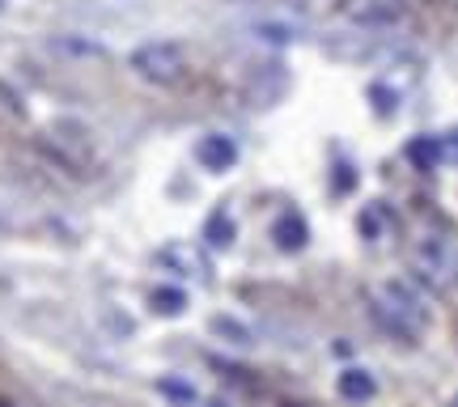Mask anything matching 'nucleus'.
<instances>
[{
	"label": "nucleus",
	"instance_id": "1",
	"mask_svg": "<svg viewBox=\"0 0 458 407\" xmlns=\"http://www.w3.org/2000/svg\"><path fill=\"white\" fill-rule=\"evenodd\" d=\"M369 314H374V323L382 326L386 335H394V340H403V343L420 340L428 318H433V314H428V301L411 289L408 280H386L382 293L369 301Z\"/></svg>",
	"mask_w": 458,
	"mask_h": 407
},
{
	"label": "nucleus",
	"instance_id": "2",
	"mask_svg": "<svg viewBox=\"0 0 458 407\" xmlns=\"http://www.w3.org/2000/svg\"><path fill=\"white\" fill-rule=\"evenodd\" d=\"M38 145L47 153L51 162L68 170V174H77V179H89L94 170H98V148L89 140V131L81 123H51L43 136H38Z\"/></svg>",
	"mask_w": 458,
	"mask_h": 407
},
{
	"label": "nucleus",
	"instance_id": "3",
	"mask_svg": "<svg viewBox=\"0 0 458 407\" xmlns=\"http://www.w3.org/2000/svg\"><path fill=\"white\" fill-rule=\"evenodd\" d=\"M131 72L145 77L148 85H179L187 77V55L179 43H145L131 51Z\"/></svg>",
	"mask_w": 458,
	"mask_h": 407
},
{
	"label": "nucleus",
	"instance_id": "4",
	"mask_svg": "<svg viewBox=\"0 0 458 407\" xmlns=\"http://www.w3.org/2000/svg\"><path fill=\"white\" fill-rule=\"evenodd\" d=\"M335 9L344 21H352L360 30H391L411 17L408 0H335Z\"/></svg>",
	"mask_w": 458,
	"mask_h": 407
},
{
	"label": "nucleus",
	"instance_id": "5",
	"mask_svg": "<svg viewBox=\"0 0 458 407\" xmlns=\"http://www.w3.org/2000/svg\"><path fill=\"white\" fill-rule=\"evenodd\" d=\"M411 272L433 293H450L458 284V255L445 242H425L416 246V255H411Z\"/></svg>",
	"mask_w": 458,
	"mask_h": 407
},
{
	"label": "nucleus",
	"instance_id": "6",
	"mask_svg": "<svg viewBox=\"0 0 458 407\" xmlns=\"http://www.w3.org/2000/svg\"><path fill=\"white\" fill-rule=\"evenodd\" d=\"M196 162L204 165V170H213V174L233 170V165H238V145H233V136H221V131L204 136L196 145Z\"/></svg>",
	"mask_w": 458,
	"mask_h": 407
},
{
	"label": "nucleus",
	"instance_id": "7",
	"mask_svg": "<svg viewBox=\"0 0 458 407\" xmlns=\"http://www.w3.org/2000/svg\"><path fill=\"white\" fill-rule=\"evenodd\" d=\"M267 233H272L276 250H289V255H293V250H301V246L310 242V225H306V216H301L297 208H284V212H280L276 221H272V229H267Z\"/></svg>",
	"mask_w": 458,
	"mask_h": 407
},
{
	"label": "nucleus",
	"instance_id": "8",
	"mask_svg": "<svg viewBox=\"0 0 458 407\" xmlns=\"http://www.w3.org/2000/svg\"><path fill=\"white\" fill-rule=\"evenodd\" d=\"M157 263L165 272H174V276H208V259L199 250H191V246H165Z\"/></svg>",
	"mask_w": 458,
	"mask_h": 407
},
{
	"label": "nucleus",
	"instance_id": "9",
	"mask_svg": "<svg viewBox=\"0 0 458 407\" xmlns=\"http://www.w3.org/2000/svg\"><path fill=\"white\" fill-rule=\"evenodd\" d=\"M335 394L348 399V403H369L377 394V382L369 369H357V365H352V369H344V374L335 377Z\"/></svg>",
	"mask_w": 458,
	"mask_h": 407
},
{
	"label": "nucleus",
	"instance_id": "10",
	"mask_svg": "<svg viewBox=\"0 0 458 407\" xmlns=\"http://www.w3.org/2000/svg\"><path fill=\"white\" fill-rule=\"evenodd\" d=\"M208 365L216 369V377L225 382V386H238V391H263V377L255 374V369H246V365H238V360H225V357H208Z\"/></svg>",
	"mask_w": 458,
	"mask_h": 407
},
{
	"label": "nucleus",
	"instance_id": "11",
	"mask_svg": "<svg viewBox=\"0 0 458 407\" xmlns=\"http://www.w3.org/2000/svg\"><path fill=\"white\" fill-rule=\"evenodd\" d=\"M408 162L416 165L420 174H433V170L445 162L442 157V136H416V140H408Z\"/></svg>",
	"mask_w": 458,
	"mask_h": 407
},
{
	"label": "nucleus",
	"instance_id": "12",
	"mask_svg": "<svg viewBox=\"0 0 458 407\" xmlns=\"http://www.w3.org/2000/svg\"><path fill=\"white\" fill-rule=\"evenodd\" d=\"M233 233H238V225H233V216H229L225 208L208 212V221H204V242L213 246V250H225V246H233Z\"/></svg>",
	"mask_w": 458,
	"mask_h": 407
},
{
	"label": "nucleus",
	"instance_id": "13",
	"mask_svg": "<svg viewBox=\"0 0 458 407\" xmlns=\"http://www.w3.org/2000/svg\"><path fill=\"white\" fill-rule=\"evenodd\" d=\"M153 309L157 314H182V306H187V293L182 289H174V284H162V289H153Z\"/></svg>",
	"mask_w": 458,
	"mask_h": 407
},
{
	"label": "nucleus",
	"instance_id": "14",
	"mask_svg": "<svg viewBox=\"0 0 458 407\" xmlns=\"http://www.w3.org/2000/svg\"><path fill=\"white\" fill-rule=\"evenodd\" d=\"M157 394L162 399H174V403H196L199 391L191 382H182V377H157Z\"/></svg>",
	"mask_w": 458,
	"mask_h": 407
},
{
	"label": "nucleus",
	"instance_id": "15",
	"mask_svg": "<svg viewBox=\"0 0 458 407\" xmlns=\"http://www.w3.org/2000/svg\"><path fill=\"white\" fill-rule=\"evenodd\" d=\"M213 335H221V340H233V343H255L250 326H242L238 318H225V314H216V318H213Z\"/></svg>",
	"mask_w": 458,
	"mask_h": 407
},
{
	"label": "nucleus",
	"instance_id": "16",
	"mask_svg": "<svg viewBox=\"0 0 458 407\" xmlns=\"http://www.w3.org/2000/svg\"><path fill=\"white\" fill-rule=\"evenodd\" d=\"M369 98H374V111L377 114H394V106H399V98H394L386 85H374V89H369Z\"/></svg>",
	"mask_w": 458,
	"mask_h": 407
},
{
	"label": "nucleus",
	"instance_id": "17",
	"mask_svg": "<svg viewBox=\"0 0 458 407\" xmlns=\"http://www.w3.org/2000/svg\"><path fill=\"white\" fill-rule=\"evenodd\" d=\"M348 187H352V165L340 162L335 165V191H348Z\"/></svg>",
	"mask_w": 458,
	"mask_h": 407
},
{
	"label": "nucleus",
	"instance_id": "18",
	"mask_svg": "<svg viewBox=\"0 0 458 407\" xmlns=\"http://www.w3.org/2000/svg\"><path fill=\"white\" fill-rule=\"evenodd\" d=\"M442 157H450V162H458V131H450V136H442Z\"/></svg>",
	"mask_w": 458,
	"mask_h": 407
},
{
	"label": "nucleus",
	"instance_id": "19",
	"mask_svg": "<svg viewBox=\"0 0 458 407\" xmlns=\"http://www.w3.org/2000/svg\"><path fill=\"white\" fill-rule=\"evenodd\" d=\"M360 229H365L369 238H374V233H377V216H374V212H365V216H360Z\"/></svg>",
	"mask_w": 458,
	"mask_h": 407
},
{
	"label": "nucleus",
	"instance_id": "20",
	"mask_svg": "<svg viewBox=\"0 0 458 407\" xmlns=\"http://www.w3.org/2000/svg\"><path fill=\"white\" fill-rule=\"evenodd\" d=\"M445 9H450V13L458 17V0H445Z\"/></svg>",
	"mask_w": 458,
	"mask_h": 407
},
{
	"label": "nucleus",
	"instance_id": "21",
	"mask_svg": "<svg viewBox=\"0 0 458 407\" xmlns=\"http://www.w3.org/2000/svg\"><path fill=\"white\" fill-rule=\"evenodd\" d=\"M0 9H4V0H0Z\"/></svg>",
	"mask_w": 458,
	"mask_h": 407
},
{
	"label": "nucleus",
	"instance_id": "22",
	"mask_svg": "<svg viewBox=\"0 0 458 407\" xmlns=\"http://www.w3.org/2000/svg\"><path fill=\"white\" fill-rule=\"evenodd\" d=\"M454 403H458V394H454Z\"/></svg>",
	"mask_w": 458,
	"mask_h": 407
},
{
	"label": "nucleus",
	"instance_id": "23",
	"mask_svg": "<svg viewBox=\"0 0 458 407\" xmlns=\"http://www.w3.org/2000/svg\"><path fill=\"white\" fill-rule=\"evenodd\" d=\"M238 4H242V0H238Z\"/></svg>",
	"mask_w": 458,
	"mask_h": 407
}]
</instances>
